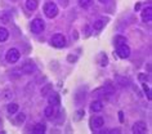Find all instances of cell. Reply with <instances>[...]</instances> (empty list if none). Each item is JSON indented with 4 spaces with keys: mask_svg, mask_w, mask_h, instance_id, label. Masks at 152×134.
Instances as JSON below:
<instances>
[{
    "mask_svg": "<svg viewBox=\"0 0 152 134\" xmlns=\"http://www.w3.org/2000/svg\"><path fill=\"white\" fill-rule=\"evenodd\" d=\"M44 13L48 18H54L58 14V7L53 1H49L44 5Z\"/></svg>",
    "mask_w": 152,
    "mask_h": 134,
    "instance_id": "1",
    "label": "cell"
},
{
    "mask_svg": "<svg viewBox=\"0 0 152 134\" xmlns=\"http://www.w3.org/2000/svg\"><path fill=\"white\" fill-rule=\"evenodd\" d=\"M20 58H21V53L16 48L9 49L5 54V59H7V62H9V63H16L20 61Z\"/></svg>",
    "mask_w": 152,
    "mask_h": 134,
    "instance_id": "2",
    "label": "cell"
},
{
    "mask_svg": "<svg viewBox=\"0 0 152 134\" xmlns=\"http://www.w3.org/2000/svg\"><path fill=\"white\" fill-rule=\"evenodd\" d=\"M116 53L120 58H128L130 56V48L126 45V43L124 44H120V45H116Z\"/></svg>",
    "mask_w": 152,
    "mask_h": 134,
    "instance_id": "3",
    "label": "cell"
},
{
    "mask_svg": "<svg viewBox=\"0 0 152 134\" xmlns=\"http://www.w3.org/2000/svg\"><path fill=\"white\" fill-rule=\"evenodd\" d=\"M52 44L57 48H63L66 45V37L63 34H54L52 36Z\"/></svg>",
    "mask_w": 152,
    "mask_h": 134,
    "instance_id": "4",
    "label": "cell"
},
{
    "mask_svg": "<svg viewBox=\"0 0 152 134\" xmlns=\"http://www.w3.org/2000/svg\"><path fill=\"white\" fill-rule=\"evenodd\" d=\"M45 29V23L43 20L40 18H35L32 22H31V31L35 32V34H40L41 31H44Z\"/></svg>",
    "mask_w": 152,
    "mask_h": 134,
    "instance_id": "5",
    "label": "cell"
},
{
    "mask_svg": "<svg viewBox=\"0 0 152 134\" xmlns=\"http://www.w3.org/2000/svg\"><path fill=\"white\" fill-rule=\"evenodd\" d=\"M147 132V124L144 121H137L133 124V133L135 134H143Z\"/></svg>",
    "mask_w": 152,
    "mask_h": 134,
    "instance_id": "6",
    "label": "cell"
},
{
    "mask_svg": "<svg viewBox=\"0 0 152 134\" xmlns=\"http://www.w3.org/2000/svg\"><path fill=\"white\" fill-rule=\"evenodd\" d=\"M90 124H92L93 129H99L104 125V120H103V117H101V116H94V117H92Z\"/></svg>",
    "mask_w": 152,
    "mask_h": 134,
    "instance_id": "7",
    "label": "cell"
},
{
    "mask_svg": "<svg viewBox=\"0 0 152 134\" xmlns=\"http://www.w3.org/2000/svg\"><path fill=\"white\" fill-rule=\"evenodd\" d=\"M152 20V7H146V9L142 12V21L150 22Z\"/></svg>",
    "mask_w": 152,
    "mask_h": 134,
    "instance_id": "8",
    "label": "cell"
},
{
    "mask_svg": "<svg viewBox=\"0 0 152 134\" xmlns=\"http://www.w3.org/2000/svg\"><path fill=\"white\" fill-rule=\"evenodd\" d=\"M35 70H36L35 64L31 63V62H28V63H26L25 66L22 67L21 72H22V74H26V75H31L32 72H35Z\"/></svg>",
    "mask_w": 152,
    "mask_h": 134,
    "instance_id": "9",
    "label": "cell"
},
{
    "mask_svg": "<svg viewBox=\"0 0 152 134\" xmlns=\"http://www.w3.org/2000/svg\"><path fill=\"white\" fill-rule=\"evenodd\" d=\"M103 108V103L101 101H94L92 102V105H90V110L93 111V112H99Z\"/></svg>",
    "mask_w": 152,
    "mask_h": 134,
    "instance_id": "10",
    "label": "cell"
},
{
    "mask_svg": "<svg viewBox=\"0 0 152 134\" xmlns=\"http://www.w3.org/2000/svg\"><path fill=\"white\" fill-rule=\"evenodd\" d=\"M48 102H49V105L53 106V107H56V106H58L59 105V95L54 93V94H52L50 97L48 98Z\"/></svg>",
    "mask_w": 152,
    "mask_h": 134,
    "instance_id": "11",
    "label": "cell"
},
{
    "mask_svg": "<svg viewBox=\"0 0 152 134\" xmlns=\"http://www.w3.org/2000/svg\"><path fill=\"white\" fill-rule=\"evenodd\" d=\"M9 37V32L8 30L5 27H0V43H3V41H7Z\"/></svg>",
    "mask_w": 152,
    "mask_h": 134,
    "instance_id": "12",
    "label": "cell"
},
{
    "mask_svg": "<svg viewBox=\"0 0 152 134\" xmlns=\"http://www.w3.org/2000/svg\"><path fill=\"white\" fill-rule=\"evenodd\" d=\"M45 130H47V126H45L44 124H36L35 126H34L32 132L35 134H43V133H45Z\"/></svg>",
    "mask_w": 152,
    "mask_h": 134,
    "instance_id": "13",
    "label": "cell"
},
{
    "mask_svg": "<svg viewBox=\"0 0 152 134\" xmlns=\"http://www.w3.org/2000/svg\"><path fill=\"white\" fill-rule=\"evenodd\" d=\"M18 108H20V107H18L17 103H9L8 107H7V111H8L9 115H14L18 112Z\"/></svg>",
    "mask_w": 152,
    "mask_h": 134,
    "instance_id": "14",
    "label": "cell"
},
{
    "mask_svg": "<svg viewBox=\"0 0 152 134\" xmlns=\"http://www.w3.org/2000/svg\"><path fill=\"white\" fill-rule=\"evenodd\" d=\"M26 8L28 10H35L37 8V0H26Z\"/></svg>",
    "mask_w": 152,
    "mask_h": 134,
    "instance_id": "15",
    "label": "cell"
},
{
    "mask_svg": "<svg viewBox=\"0 0 152 134\" xmlns=\"http://www.w3.org/2000/svg\"><path fill=\"white\" fill-rule=\"evenodd\" d=\"M93 4V0H79V5L81 7V8H89L90 5Z\"/></svg>",
    "mask_w": 152,
    "mask_h": 134,
    "instance_id": "16",
    "label": "cell"
},
{
    "mask_svg": "<svg viewBox=\"0 0 152 134\" xmlns=\"http://www.w3.org/2000/svg\"><path fill=\"white\" fill-rule=\"evenodd\" d=\"M53 113H54V107L49 105L47 108L44 110V115H45L47 117H52V116H53Z\"/></svg>",
    "mask_w": 152,
    "mask_h": 134,
    "instance_id": "17",
    "label": "cell"
},
{
    "mask_svg": "<svg viewBox=\"0 0 152 134\" xmlns=\"http://www.w3.org/2000/svg\"><path fill=\"white\" fill-rule=\"evenodd\" d=\"M26 120V115L22 112V113H18L17 115V117H16V121H17V124H22Z\"/></svg>",
    "mask_w": 152,
    "mask_h": 134,
    "instance_id": "18",
    "label": "cell"
},
{
    "mask_svg": "<svg viewBox=\"0 0 152 134\" xmlns=\"http://www.w3.org/2000/svg\"><path fill=\"white\" fill-rule=\"evenodd\" d=\"M13 95L14 94H13L12 90H4V92H3V98H4V99H10Z\"/></svg>",
    "mask_w": 152,
    "mask_h": 134,
    "instance_id": "19",
    "label": "cell"
},
{
    "mask_svg": "<svg viewBox=\"0 0 152 134\" xmlns=\"http://www.w3.org/2000/svg\"><path fill=\"white\" fill-rule=\"evenodd\" d=\"M103 26H104L103 21H96L94 22V25H93V27H94V30H102Z\"/></svg>",
    "mask_w": 152,
    "mask_h": 134,
    "instance_id": "20",
    "label": "cell"
},
{
    "mask_svg": "<svg viewBox=\"0 0 152 134\" xmlns=\"http://www.w3.org/2000/svg\"><path fill=\"white\" fill-rule=\"evenodd\" d=\"M117 81H119V84L120 85H123V86L129 85V80L125 79V78H117Z\"/></svg>",
    "mask_w": 152,
    "mask_h": 134,
    "instance_id": "21",
    "label": "cell"
},
{
    "mask_svg": "<svg viewBox=\"0 0 152 134\" xmlns=\"http://www.w3.org/2000/svg\"><path fill=\"white\" fill-rule=\"evenodd\" d=\"M115 41H116V45H120V44H124V43H126V39H125L124 36H117Z\"/></svg>",
    "mask_w": 152,
    "mask_h": 134,
    "instance_id": "22",
    "label": "cell"
},
{
    "mask_svg": "<svg viewBox=\"0 0 152 134\" xmlns=\"http://www.w3.org/2000/svg\"><path fill=\"white\" fill-rule=\"evenodd\" d=\"M143 90L147 93V98L151 101V92H150V88H148V86L146 85V84H143Z\"/></svg>",
    "mask_w": 152,
    "mask_h": 134,
    "instance_id": "23",
    "label": "cell"
},
{
    "mask_svg": "<svg viewBox=\"0 0 152 134\" xmlns=\"http://www.w3.org/2000/svg\"><path fill=\"white\" fill-rule=\"evenodd\" d=\"M50 88H52V85H50V84H48V85L45 86V89H43V90H41V94H43V95H45V94H47L49 90H50Z\"/></svg>",
    "mask_w": 152,
    "mask_h": 134,
    "instance_id": "24",
    "label": "cell"
},
{
    "mask_svg": "<svg viewBox=\"0 0 152 134\" xmlns=\"http://www.w3.org/2000/svg\"><path fill=\"white\" fill-rule=\"evenodd\" d=\"M67 59H68V62H75V61H76V57H75V56H72V54H70Z\"/></svg>",
    "mask_w": 152,
    "mask_h": 134,
    "instance_id": "25",
    "label": "cell"
},
{
    "mask_svg": "<svg viewBox=\"0 0 152 134\" xmlns=\"http://www.w3.org/2000/svg\"><path fill=\"white\" fill-rule=\"evenodd\" d=\"M119 117H120V122H124V113L121 111L119 112Z\"/></svg>",
    "mask_w": 152,
    "mask_h": 134,
    "instance_id": "26",
    "label": "cell"
},
{
    "mask_svg": "<svg viewBox=\"0 0 152 134\" xmlns=\"http://www.w3.org/2000/svg\"><path fill=\"white\" fill-rule=\"evenodd\" d=\"M139 9H140V3H137L135 7H134V10L137 12V10H139Z\"/></svg>",
    "mask_w": 152,
    "mask_h": 134,
    "instance_id": "27",
    "label": "cell"
},
{
    "mask_svg": "<svg viewBox=\"0 0 152 134\" xmlns=\"http://www.w3.org/2000/svg\"><path fill=\"white\" fill-rule=\"evenodd\" d=\"M139 79L142 80V81H144V80H147V76H144L143 74H140V75H139Z\"/></svg>",
    "mask_w": 152,
    "mask_h": 134,
    "instance_id": "28",
    "label": "cell"
},
{
    "mask_svg": "<svg viewBox=\"0 0 152 134\" xmlns=\"http://www.w3.org/2000/svg\"><path fill=\"white\" fill-rule=\"evenodd\" d=\"M99 1H101V3H103V4H104V3H108V0H99Z\"/></svg>",
    "mask_w": 152,
    "mask_h": 134,
    "instance_id": "29",
    "label": "cell"
}]
</instances>
